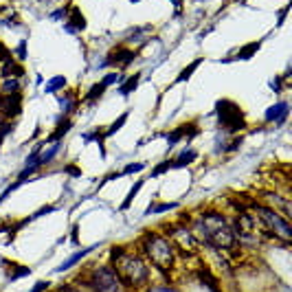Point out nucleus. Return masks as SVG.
I'll list each match as a JSON object with an SVG mask.
<instances>
[{
	"label": "nucleus",
	"instance_id": "f257e3e1",
	"mask_svg": "<svg viewBox=\"0 0 292 292\" xmlns=\"http://www.w3.org/2000/svg\"><path fill=\"white\" fill-rule=\"evenodd\" d=\"M191 226H194L191 233H194L195 242L204 244L213 251H231L237 246L233 229L222 213H202L191 222Z\"/></svg>",
	"mask_w": 292,
	"mask_h": 292
},
{
	"label": "nucleus",
	"instance_id": "f03ea898",
	"mask_svg": "<svg viewBox=\"0 0 292 292\" xmlns=\"http://www.w3.org/2000/svg\"><path fill=\"white\" fill-rule=\"evenodd\" d=\"M110 266L115 268L121 286L128 288V290L136 292L138 288L147 286L152 279V270H150V266L143 261V257L134 255V253H125L123 246L110 248Z\"/></svg>",
	"mask_w": 292,
	"mask_h": 292
},
{
	"label": "nucleus",
	"instance_id": "7ed1b4c3",
	"mask_svg": "<svg viewBox=\"0 0 292 292\" xmlns=\"http://www.w3.org/2000/svg\"><path fill=\"white\" fill-rule=\"evenodd\" d=\"M141 248L145 253V257L150 259V264L154 266L158 273H163L167 277L174 270V264H176V246L169 237L160 233H145L141 242Z\"/></svg>",
	"mask_w": 292,
	"mask_h": 292
},
{
	"label": "nucleus",
	"instance_id": "20e7f679",
	"mask_svg": "<svg viewBox=\"0 0 292 292\" xmlns=\"http://www.w3.org/2000/svg\"><path fill=\"white\" fill-rule=\"evenodd\" d=\"M253 213L257 215V222H259V229L266 237H273L277 242H281L283 246H290L292 242V229L288 224V220L283 215H279L274 209L270 207H264V204H257V202H251L248 204Z\"/></svg>",
	"mask_w": 292,
	"mask_h": 292
},
{
	"label": "nucleus",
	"instance_id": "39448f33",
	"mask_svg": "<svg viewBox=\"0 0 292 292\" xmlns=\"http://www.w3.org/2000/svg\"><path fill=\"white\" fill-rule=\"evenodd\" d=\"M77 281L88 288L90 292H121L123 290V286H121L112 266H97L86 277H79Z\"/></svg>",
	"mask_w": 292,
	"mask_h": 292
},
{
	"label": "nucleus",
	"instance_id": "423d86ee",
	"mask_svg": "<svg viewBox=\"0 0 292 292\" xmlns=\"http://www.w3.org/2000/svg\"><path fill=\"white\" fill-rule=\"evenodd\" d=\"M215 115L220 121V128L229 134L246 130V115L244 110L231 99H217L215 101Z\"/></svg>",
	"mask_w": 292,
	"mask_h": 292
},
{
	"label": "nucleus",
	"instance_id": "0eeeda50",
	"mask_svg": "<svg viewBox=\"0 0 292 292\" xmlns=\"http://www.w3.org/2000/svg\"><path fill=\"white\" fill-rule=\"evenodd\" d=\"M167 235H169V239H172L174 244H178V251H180V255H185V257H189L191 253H194L195 244H198L195 242V237H194V233H191L185 224L167 226Z\"/></svg>",
	"mask_w": 292,
	"mask_h": 292
},
{
	"label": "nucleus",
	"instance_id": "6e6552de",
	"mask_svg": "<svg viewBox=\"0 0 292 292\" xmlns=\"http://www.w3.org/2000/svg\"><path fill=\"white\" fill-rule=\"evenodd\" d=\"M136 59V51L134 49H128V46H117V49H112L110 53H108L106 62H101L99 66H130V64Z\"/></svg>",
	"mask_w": 292,
	"mask_h": 292
},
{
	"label": "nucleus",
	"instance_id": "1a4fd4ad",
	"mask_svg": "<svg viewBox=\"0 0 292 292\" xmlns=\"http://www.w3.org/2000/svg\"><path fill=\"white\" fill-rule=\"evenodd\" d=\"M198 134H200L198 125L195 123H185V125H178L176 130H169V132L165 134V138H167L169 147H174L180 141H191V138H195Z\"/></svg>",
	"mask_w": 292,
	"mask_h": 292
},
{
	"label": "nucleus",
	"instance_id": "9d476101",
	"mask_svg": "<svg viewBox=\"0 0 292 292\" xmlns=\"http://www.w3.org/2000/svg\"><path fill=\"white\" fill-rule=\"evenodd\" d=\"M288 115H290V106H288V101H277L274 106H270L268 110H266L264 119H266V123L281 125V123H286L288 121Z\"/></svg>",
	"mask_w": 292,
	"mask_h": 292
},
{
	"label": "nucleus",
	"instance_id": "9b49d317",
	"mask_svg": "<svg viewBox=\"0 0 292 292\" xmlns=\"http://www.w3.org/2000/svg\"><path fill=\"white\" fill-rule=\"evenodd\" d=\"M86 29V16L81 14L79 7H71L68 18L64 20V31L66 33H79Z\"/></svg>",
	"mask_w": 292,
	"mask_h": 292
},
{
	"label": "nucleus",
	"instance_id": "f8f14e48",
	"mask_svg": "<svg viewBox=\"0 0 292 292\" xmlns=\"http://www.w3.org/2000/svg\"><path fill=\"white\" fill-rule=\"evenodd\" d=\"M259 49H261V40L251 42V44L237 49V53H235L233 58H224V59H220V62L222 64H229V62H248V59H253V55H255Z\"/></svg>",
	"mask_w": 292,
	"mask_h": 292
},
{
	"label": "nucleus",
	"instance_id": "ddd939ff",
	"mask_svg": "<svg viewBox=\"0 0 292 292\" xmlns=\"http://www.w3.org/2000/svg\"><path fill=\"white\" fill-rule=\"evenodd\" d=\"M0 77H5V79H20V77H24V66L22 64H18L14 58L7 59L5 64H2V68H0Z\"/></svg>",
	"mask_w": 292,
	"mask_h": 292
},
{
	"label": "nucleus",
	"instance_id": "4468645a",
	"mask_svg": "<svg viewBox=\"0 0 292 292\" xmlns=\"http://www.w3.org/2000/svg\"><path fill=\"white\" fill-rule=\"evenodd\" d=\"M195 277L204 283V288H209V292H222L220 290V279H217L209 268H198L195 270Z\"/></svg>",
	"mask_w": 292,
	"mask_h": 292
},
{
	"label": "nucleus",
	"instance_id": "2eb2a0df",
	"mask_svg": "<svg viewBox=\"0 0 292 292\" xmlns=\"http://www.w3.org/2000/svg\"><path fill=\"white\" fill-rule=\"evenodd\" d=\"M261 198H266L268 202L277 204V207L283 211V217H286V220L292 215V207H290V200H288V198H283V195H279V194H273V191H264Z\"/></svg>",
	"mask_w": 292,
	"mask_h": 292
},
{
	"label": "nucleus",
	"instance_id": "dca6fc26",
	"mask_svg": "<svg viewBox=\"0 0 292 292\" xmlns=\"http://www.w3.org/2000/svg\"><path fill=\"white\" fill-rule=\"evenodd\" d=\"M2 266H7L9 270H5V274H7V279L9 281H16V279H22V277H29V274L33 273L29 266H18V264H14V261H7V259H2Z\"/></svg>",
	"mask_w": 292,
	"mask_h": 292
},
{
	"label": "nucleus",
	"instance_id": "f3484780",
	"mask_svg": "<svg viewBox=\"0 0 292 292\" xmlns=\"http://www.w3.org/2000/svg\"><path fill=\"white\" fill-rule=\"evenodd\" d=\"M93 251H95V246H86V248H81L79 253H75V255H73V257H68V259L64 261V264H59L58 268H55V273H66L68 268H73V266H77L81 259H84V257H88Z\"/></svg>",
	"mask_w": 292,
	"mask_h": 292
},
{
	"label": "nucleus",
	"instance_id": "a211bd4d",
	"mask_svg": "<svg viewBox=\"0 0 292 292\" xmlns=\"http://www.w3.org/2000/svg\"><path fill=\"white\" fill-rule=\"evenodd\" d=\"M195 158H198V152H195V150H191V147H187V150H182L180 154L176 156V158H172V169L187 167V165H191Z\"/></svg>",
	"mask_w": 292,
	"mask_h": 292
},
{
	"label": "nucleus",
	"instance_id": "6ab92c4d",
	"mask_svg": "<svg viewBox=\"0 0 292 292\" xmlns=\"http://www.w3.org/2000/svg\"><path fill=\"white\" fill-rule=\"evenodd\" d=\"M138 84H141V73H134V75H130L128 79H123L119 84V95L121 97H128V95H132L138 88Z\"/></svg>",
	"mask_w": 292,
	"mask_h": 292
},
{
	"label": "nucleus",
	"instance_id": "aec40b11",
	"mask_svg": "<svg viewBox=\"0 0 292 292\" xmlns=\"http://www.w3.org/2000/svg\"><path fill=\"white\" fill-rule=\"evenodd\" d=\"M59 150H62V141H58V143H53V145L49 147V150H44V152H40V156H38V163H40V167L42 165H49L51 160L55 158V156L59 154Z\"/></svg>",
	"mask_w": 292,
	"mask_h": 292
},
{
	"label": "nucleus",
	"instance_id": "412c9836",
	"mask_svg": "<svg viewBox=\"0 0 292 292\" xmlns=\"http://www.w3.org/2000/svg\"><path fill=\"white\" fill-rule=\"evenodd\" d=\"M71 128H73V121H71V119H64L62 123L58 125V132L51 134V136L46 138V143H58V141H62V138L68 134V130H71Z\"/></svg>",
	"mask_w": 292,
	"mask_h": 292
},
{
	"label": "nucleus",
	"instance_id": "4be33fe9",
	"mask_svg": "<svg viewBox=\"0 0 292 292\" xmlns=\"http://www.w3.org/2000/svg\"><path fill=\"white\" fill-rule=\"evenodd\" d=\"M64 88H66V77L55 75L51 81H46L44 93H46V95H53V93H59V90H64Z\"/></svg>",
	"mask_w": 292,
	"mask_h": 292
},
{
	"label": "nucleus",
	"instance_id": "5701e85b",
	"mask_svg": "<svg viewBox=\"0 0 292 292\" xmlns=\"http://www.w3.org/2000/svg\"><path fill=\"white\" fill-rule=\"evenodd\" d=\"M106 90H108V88L101 84V81H97V84H93V86H90V90H88V93H86V101H88V103L99 101V99L103 97V93H106Z\"/></svg>",
	"mask_w": 292,
	"mask_h": 292
},
{
	"label": "nucleus",
	"instance_id": "b1692460",
	"mask_svg": "<svg viewBox=\"0 0 292 292\" xmlns=\"http://www.w3.org/2000/svg\"><path fill=\"white\" fill-rule=\"evenodd\" d=\"M143 182H145V180H136V182H134V187L128 191V195H125L123 204H121V211H125V209H130V204L134 202V198H136V194L143 189Z\"/></svg>",
	"mask_w": 292,
	"mask_h": 292
},
{
	"label": "nucleus",
	"instance_id": "393cba45",
	"mask_svg": "<svg viewBox=\"0 0 292 292\" xmlns=\"http://www.w3.org/2000/svg\"><path fill=\"white\" fill-rule=\"evenodd\" d=\"M202 64V58H195L194 62L189 64V66H185L180 71V75H178V81H187V79H191V75H194L195 71H198V66Z\"/></svg>",
	"mask_w": 292,
	"mask_h": 292
},
{
	"label": "nucleus",
	"instance_id": "a878e982",
	"mask_svg": "<svg viewBox=\"0 0 292 292\" xmlns=\"http://www.w3.org/2000/svg\"><path fill=\"white\" fill-rule=\"evenodd\" d=\"M178 202H160V204H154L152 202L150 207L145 209V215H152V213H165V211H172V209H176Z\"/></svg>",
	"mask_w": 292,
	"mask_h": 292
},
{
	"label": "nucleus",
	"instance_id": "bb28decb",
	"mask_svg": "<svg viewBox=\"0 0 292 292\" xmlns=\"http://www.w3.org/2000/svg\"><path fill=\"white\" fill-rule=\"evenodd\" d=\"M58 101H59V106H62L64 115H68V112H71L73 108H75V95H71V93L58 95Z\"/></svg>",
	"mask_w": 292,
	"mask_h": 292
},
{
	"label": "nucleus",
	"instance_id": "cd10ccee",
	"mask_svg": "<svg viewBox=\"0 0 292 292\" xmlns=\"http://www.w3.org/2000/svg\"><path fill=\"white\" fill-rule=\"evenodd\" d=\"M128 117H130V112H123V115H121L119 119H117L115 123H112L110 128L106 130V132H103V136L108 138V136H112V134H117V132H119V130H121V128H123V125H125V121H128Z\"/></svg>",
	"mask_w": 292,
	"mask_h": 292
},
{
	"label": "nucleus",
	"instance_id": "c85d7f7f",
	"mask_svg": "<svg viewBox=\"0 0 292 292\" xmlns=\"http://www.w3.org/2000/svg\"><path fill=\"white\" fill-rule=\"evenodd\" d=\"M2 93L9 95V93H20V79H5V84H2Z\"/></svg>",
	"mask_w": 292,
	"mask_h": 292
},
{
	"label": "nucleus",
	"instance_id": "c756f323",
	"mask_svg": "<svg viewBox=\"0 0 292 292\" xmlns=\"http://www.w3.org/2000/svg\"><path fill=\"white\" fill-rule=\"evenodd\" d=\"M121 81H123V77L119 75V73H108L106 77H103L101 79V84L106 86V88H110V86H115V84H121Z\"/></svg>",
	"mask_w": 292,
	"mask_h": 292
},
{
	"label": "nucleus",
	"instance_id": "7c9ffc66",
	"mask_svg": "<svg viewBox=\"0 0 292 292\" xmlns=\"http://www.w3.org/2000/svg\"><path fill=\"white\" fill-rule=\"evenodd\" d=\"M58 292H90V290H88L86 286H81V283H79V286L66 283V286H59V288H58Z\"/></svg>",
	"mask_w": 292,
	"mask_h": 292
},
{
	"label": "nucleus",
	"instance_id": "2f4dec72",
	"mask_svg": "<svg viewBox=\"0 0 292 292\" xmlns=\"http://www.w3.org/2000/svg\"><path fill=\"white\" fill-rule=\"evenodd\" d=\"M145 167H147L145 163H130L128 167H125L121 174H123V176H125V174H136V172H143V169H145Z\"/></svg>",
	"mask_w": 292,
	"mask_h": 292
},
{
	"label": "nucleus",
	"instance_id": "473e14b6",
	"mask_svg": "<svg viewBox=\"0 0 292 292\" xmlns=\"http://www.w3.org/2000/svg\"><path fill=\"white\" fill-rule=\"evenodd\" d=\"M167 169H172V160H163L158 167H154L152 169V176H160V174H165Z\"/></svg>",
	"mask_w": 292,
	"mask_h": 292
},
{
	"label": "nucleus",
	"instance_id": "72a5a7b5",
	"mask_svg": "<svg viewBox=\"0 0 292 292\" xmlns=\"http://www.w3.org/2000/svg\"><path fill=\"white\" fill-rule=\"evenodd\" d=\"M68 11H71V7H59L58 11H53V14H51V18H53V20H66L68 18Z\"/></svg>",
	"mask_w": 292,
	"mask_h": 292
},
{
	"label": "nucleus",
	"instance_id": "f704fd0d",
	"mask_svg": "<svg viewBox=\"0 0 292 292\" xmlns=\"http://www.w3.org/2000/svg\"><path fill=\"white\" fill-rule=\"evenodd\" d=\"M283 81H286V79H283V75H277L274 79H270V88H273L274 93H281V90H283Z\"/></svg>",
	"mask_w": 292,
	"mask_h": 292
},
{
	"label": "nucleus",
	"instance_id": "c9c22d12",
	"mask_svg": "<svg viewBox=\"0 0 292 292\" xmlns=\"http://www.w3.org/2000/svg\"><path fill=\"white\" fill-rule=\"evenodd\" d=\"M11 58H14V53H11V51L7 49L2 42H0V64H5L7 59H11Z\"/></svg>",
	"mask_w": 292,
	"mask_h": 292
},
{
	"label": "nucleus",
	"instance_id": "e433bc0d",
	"mask_svg": "<svg viewBox=\"0 0 292 292\" xmlns=\"http://www.w3.org/2000/svg\"><path fill=\"white\" fill-rule=\"evenodd\" d=\"M16 55H18L20 59H27V42H24V40L16 46Z\"/></svg>",
	"mask_w": 292,
	"mask_h": 292
},
{
	"label": "nucleus",
	"instance_id": "4c0bfd02",
	"mask_svg": "<svg viewBox=\"0 0 292 292\" xmlns=\"http://www.w3.org/2000/svg\"><path fill=\"white\" fill-rule=\"evenodd\" d=\"M49 288H51V283H49V281H38L36 286H33L29 292H46Z\"/></svg>",
	"mask_w": 292,
	"mask_h": 292
},
{
	"label": "nucleus",
	"instance_id": "58836bf2",
	"mask_svg": "<svg viewBox=\"0 0 292 292\" xmlns=\"http://www.w3.org/2000/svg\"><path fill=\"white\" fill-rule=\"evenodd\" d=\"M64 174H68V176H81V169L75 167V165H66V167H64Z\"/></svg>",
	"mask_w": 292,
	"mask_h": 292
},
{
	"label": "nucleus",
	"instance_id": "ea45409f",
	"mask_svg": "<svg viewBox=\"0 0 292 292\" xmlns=\"http://www.w3.org/2000/svg\"><path fill=\"white\" fill-rule=\"evenodd\" d=\"M288 11H290V7H283V9L277 14V27H281V24H283V20H286Z\"/></svg>",
	"mask_w": 292,
	"mask_h": 292
},
{
	"label": "nucleus",
	"instance_id": "a19ab883",
	"mask_svg": "<svg viewBox=\"0 0 292 292\" xmlns=\"http://www.w3.org/2000/svg\"><path fill=\"white\" fill-rule=\"evenodd\" d=\"M7 9H9V7H5V5H0V18H2V14H5Z\"/></svg>",
	"mask_w": 292,
	"mask_h": 292
},
{
	"label": "nucleus",
	"instance_id": "79ce46f5",
	"mask_svg": "<svg viewBox=\"0 0 292 292\" xmlns=\"http://www.w3.org/2000/svg\"><path fill=\"white\" fill-rule=\"evenodd\" d=\"M2 123H5V119H2V115H0V125H2Z\"/></svg>",
	"mask_w": 292,
	"mask_h": 292
},
{
	"label": "nucleus",
	"instance_id": "37998d69",
	"mask_svg": "<svg viewBox=\"0 0 292 292\" xmlns=\"http://www.w3.org/2000/svg\"><path fill=\"white\" fill-rule=\"evenodd\" d=\"M132 2H141V0H132Z\"/></svg>",
	"mask_w": 292,
	"mask_h": 292
},
{
	"label": "nucleus",
	"instance_id": "c03bdc74",
	"mask_svg": "<svg viewBox=\"0 0 292 292\" xmlns=\"http://www.w3.org/2000/svg\"><path fill=\"white\" fill-rule=\"evenodd\" d=\"M242 2H246V0H242Z\"/></svg>",
	"mask_w": 292,
	"mask_h": 292
},
{
	"label": "nucleus",
	"instance_id": "a18cd8bd",
	"mask_svg": "<svg viewBox=\"0 0 292 292\" xmlns=\"http://www.w3.org/2000/svg\"><path fill=\"white\" fill-rule=\"evenodd\" d=\"M55 292H58V290H55Z\"/></svg>",
	"mask_w": 292,
	"mask_h": 292
}]
</instances>
